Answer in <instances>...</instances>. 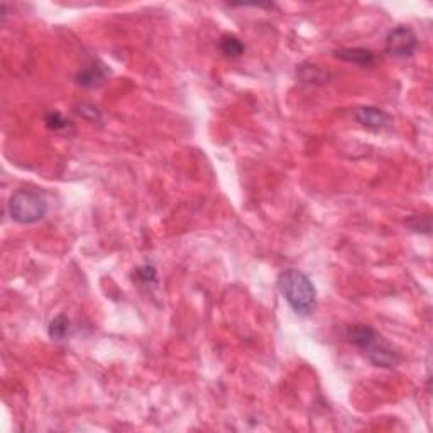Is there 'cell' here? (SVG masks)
Instances as JSON below:
<instances>
[{
    "label": "cell",
    "mask_w": 433,
    "mask_h": 433,
    "mask_svg": "<svg viewBox=\"0 0 433 433\" xmlns=\"http://www.w3.org/2000/svg\"><path fill=\"white\" fill-rule=\"evenodd\" d=\"M346 337L376 368L393 369L401 362V354L369 325H350Z\"/></svg>",
    "instance_id": "obj_1"
},
{
    "label": "cell",
    "mask_w": 433,
    "mask_h": 433,
    "mask_svg": "<svg viewBox=\"0 0 433 433\" xmlns=\"http://www.w3.org/2000/svg\"><path fill=\"white\" fill-rule=\"evenodd\" d=\"M277 288L279 293L286 299L288 305L295 310L298 315L306 317L315 310L317 305V290L305 273L298 269H286L277 277Z\"/></svg>",
    "instance_id": "obj_2"
},
{
    "label": "cell",
    "mask_w": 433,
    "mask_h": 433,
    "mask_svg": "<svg viewBox=\"0 0 433 433\" xmlns=\"http://www.w3.org/2000/svg\"><path fill=\"white\" fill-rule=\"evenodd\" d=\"M9 215L24 225L43 220L47 213V202L34 190H17L9 200Z\"/></svg>",
    "instance_id": "obj_3"
},
{
    "label": "cell",
    "mask_w": 433,
    "mask_h": 433,
    "mask_svg": "<svg viewBox=\"0 0 433 433\" xmlns=\"http://www.w3.org/2000/svg\"><path fill=\"white\" fill-rule=\"evenodd\" d=\"M418 47V38L408 25H398L386 36V51L391 56L410 58Z\"/></svg>",
    "instance_id": "obj_4"
},
{
    "label": "cell",
    "mask_w": 433,
    "mask_h": 433,
    "mask_svg": "<svg viewBox=\"0 0 433 433\" xmlns=\"http://www.w3.org/2000/svg\"><path fill=\"white\" fill-rule=\"evenodd\" d=\"M355 120L362 125V127L369 129V131H384L391 125L393 118H391L390 114L384 112L383 109H377V107L372 105H364V107H359L357 110L354 112Z\"/></svg>",
    "instance_id": "obj_5"
},
{
    "label": "cell",
    "mask_w": 433,
    "mask_h": 433,
    "mask_svg": "<svg viewBox=\"0 0 433 433\" xmlns=\"http://www.w3.org/2000/svg\"><path fill=\"white\" fill-rule=\"evenodd\" d=\"M334 56L340 61L352 63L359 66H372L377 61L374 51L366 50V47H346V50L334 51Z\"/></svg>",
    "instance_id": "obj_6"
},
{
    "label": "cell",
    "mask_w": 433,
    "mask_h": 433,
    "mask_svg": "<svg viewBox=\"0 0 433 433\" xmlns=\"http://www.w3.org/2000/svg\"><path fill=\"white\" fill-rule=\"evenodd\" d=\"M107 76H109V68L105 65H102V63H94V65L87 66V68L78 72L76 81H78V85H81V87L94 88L102 85Z\"/></svg>",
    "instance_id": "obj_7"
},
{
    "label": "cell",
    "mask_w": 433,
    "mask_h": 433,
    "mask_svg": "<svg viewBox=\"0 0 433 433\" xmlns=\"http://www.w3.org/2000/svg\"><path fill=\"white\" fill-rule=\"evenodd\" d=\"M218 50L224 56L227 58H239L242 56L244 51H246V46L237 36L234 34H224L218 41Z\"/></svg>",
    "instance_id": "obj_8"
},
{
    "label": "cell",
    "mask_w": 433,
    "mask_h": 433,
    "mask_svg": "<svg viewBox=\"0 0 433 433\" xmlns=\"http://www.w3.org/2000/svg\"><path fill=\"white\" fill-rule=\"evenodd\" d=\"M72 332V321L66 315H58L51 320L50 327H47V334L53 340H65Z\"/></svg>",
    "instance_id": "obj_9"
},
{
    "label": "cell",
    "mask_w": 433,
    "mask_h": 433,
    "mask_svg": "<svg viewBox=\"0 0 433 433\" xmlns=\"http://www.w3.org/2000/svg\"><path fill=\"white\" fill-rule=\"evenodd\" d=\"M327 72L320 70L315 65H303L299 66V78L306 83H321V81L327 80Z\"/></svg>",
    "instance_id": "obj_10"
},
{
    "label": "cell",
    "mask_w": 433,
    "mask_h": 433,
    "mask_svg": "<svg viewBox=\"0 0 433 433\" xmlns=\"http://www.w3.org/2000/svg\"><path fill=\"white\" fill-rule=\"evenodd\" d=\"M44 122H46V127L54 132H63L72 127L70 120H66L59 112H47L46 117H44Z\"/></svg>",
    "instance_id": "obj_11"
},
{
    "label": "cell",
    "mask_w": 433,
    "mask_h": 433,
    "mask_svg": "<svg viewBox=\"0 0 433 433\" xmlns=\"http://www.w3.org/2000/svg\"><path fill=\"white\" fill-rule=\"evenodd\" d=\"M410 229L413 232H421V234H430L432 231V218L430 215H416L412 217L408 222H406Z\"/></svg>",
    "instance_id": "obj_12"
},
{
    "label": "cell",
    "mask_w": 433,
    "mask_h": 433,
    "mask_svg": "<svg viewBox=\"0 0 433 433\" xmlns=\"http://www.w3.org/2000/svg\"><path fill=\"white\" fill-rule=\"evenodd\" d=\"M136 275H138V277L144 284H149L156 281V269H154L153 266H142V268H138Z\"/></svg>",
    "instance_id": "obj_13"
}]
</instances>
